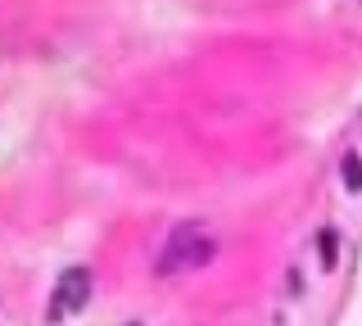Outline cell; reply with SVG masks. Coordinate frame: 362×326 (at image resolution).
I'll use <instances>...</instances> for the list:
<instances>
[{
    "instance_id": "obj_1",
    "label": "cell",
    "mask_w": 362,
    "mask_h": 326,
    "mask_svg": "<svg viewBox=\"0 0 362 326\" xmlns=\"http://www.w3.org/2000/svg\"><path fill=\"white\" fill-rule=\"evenodd\" d=\"M213 254H218V240H213V235H204L199 227H177L173 235H168V250L158 254L154 272H158V276L195 272V267L213 263Z\"/></svg>"
},
{
    "instance_id": "obj_2",
    "label": "cell",
    "mask_w": 362,
    "mask_h": 326,
    "mask_svg": "<svg viewBox=\"0 0 362 326\" xmlns=\"http://www.w3.org/2000/svg\"><path fill=\"white\" fill-rule=\"evenodd\" d=\"M90 299V267H68L59 276L50 295V318H68V313H82Z\"/></svg>"
},
{
    "instance_id": "obj_3",
    "label": "cell",
    "mask_w": 362,
    "mask_h": 326,
    "mask_svg": "<svg viewBox=\"0 0 362 326\" xmlns=\"http://www.w3.org/2000/svg\"><path fill=\"white\" fill-rule=\"evenodd\" d=\"M339 177H344L349 195H358V190H362V159H358V154H344V159H339Z\"/></svg>"
},
{
    "instance_id": "obj_4",
    "label": "cell",
    "mask_w": 362,
    "mask_h": 326,
    "mask_svg": "<svg viewBox=\"0 0 362 326\" xmlns=\"http://www.w3.org/2000/svg\"><path fill=\"white\" fill-rule=\"evenodd\" d=\"M317 254H322V263H326V267H335V258H339V235H335L331 227L317 231Z\"/></svg>"
},
{
    "instance_id": "obj_5",
    "label": "cell",
    "mask_w": 362,
    "mask_h": 326,
    "mask_svg": "<svg viewBox=\"0 0 362 326\" xmlns=\"http://www.w3.org/2000/svg\"><path fill=\"white\" fill-rule=\"evenodd\" d=\"M132 326H141V322H132Z\"/></svg>"
}]
</instances>
